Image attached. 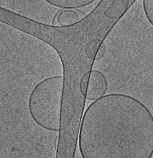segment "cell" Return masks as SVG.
Segmentation results:
<instances>
[{
  "label": "cell",
  "instance_id": "obj_1",
  "mask_svg": "<svg viewBox=\"0 0 153 158\" xmlns=\"http://www.w3.org/2000/svg\"><path fill=\"white\" fill-rule=\"evenodd\" d=\"M82 158H151L153 115L129 95H105L91 103L81 124Z\"/></svg>",
  "mask_w": 153,
  "mask_h": 158
},
{
  "label": "cell",
  "instance_id": "obj_2",
  "mask_svg": "<svg viewBox=\"0 0 153 158\" xmlns=\"http://www.w3.org/2000/svg\"><path fill=\"white\" fill-rule=\"evenodd\" d=\"M108 83L105 75L100 71L92 70L88 87L87 99L93 101L104 95L106 93Z\"/></svg>",
  "mask_w": 153,
  "mask_h": 158
},
{
  "label": "cell",
  "instance_id": "obj_3",
  "mask_svg": "<svg viewBox=\"0 0 153 158\" xmlns=\"http://www.w3.org/2000/svg\"><path fill=\"white\" fill-rule=\"evenodd\" d=\"M81 16L78 12L73 10H66L59 14L57 21L60 25H68L74 23L81 19Z\"/></svg>",
  "mask_w": 153,
  "mask_h": 158
},
{
  "label": "cell",
  "instance_id": "obj_4",
  "mask_svg": "<svg viewBox=\"0 0 153 158\" xmlns=\"http://www.w3.org/2000/svg\"><path fill=\"white\" fill-rule=\"evenodd\" d=\"M50 4L55 6L65 9H74L82 7L89 5L95 0H65L61 1V5L55 4L50 1L46 0Z\"/></svg>",
  "mask_w": 153,
  "mask_h": 158
},
{
  "label": "cell",
  "instance_id": "obj_5",
  "mask_svg": "<svg viewBox=\"0 0 153 158\" xmlns=\"http://www.w3.org/2000/svg\"><path fill=\"white\" fill-rule=\"evenodd\" d=\"M62 77V76H54L52 77H48V78H46L42 81H41V82H40L39 83H38L34 87V89H33V90L32 91L30 96L29 97V103H28V107L29 108V111L30 113V114L31 115V116L33 118V119L35 121V122L37 123L39 126H41L42 124L40 123L35 118V117L33 113L32 112V110L31 109V99L32 98V96L35 91V90L37 89V88L41 84H42L43 83H44L45 81L49 80H51L53 79H56L57 78H61Z\"/></svg>",
  "mask_w": 153,
  "mask_h": 158
},
{
  "label": "cell",
  "instance_id": "obj_6",
  "mask_svg": "<svg viewBox=\"0 0 153 158\" xmlns=\"http://www.w3.org/2000/svg\"><path fill=\"white\" fill-rule=\"evenodd\" d=\"M106 52V46L104 42L101 44L97 54L95 61L101 59L105 55Z\"/></svg>",
  "mask_w": 153,
  "mask_h": 158
}]
</instances>
